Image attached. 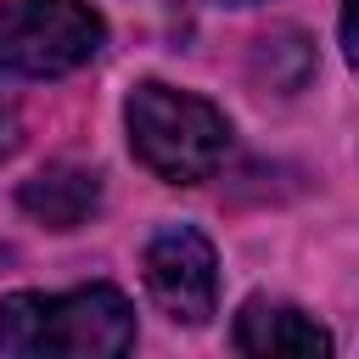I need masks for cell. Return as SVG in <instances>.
Masks as SVG:
<instances>
[{
	"mask_svg": "<svg viewBox=\"0 0 359 359\" xmlns=\"http://www.w3.org/2000/svg\"><path fill=\"white\" fill-rule=\"evenodd\" d=\"M107 22L84 0H0V67L22 79H62L84 67Z\"/></svg>",
	"mask_w": 359,
	"mask_h": 359,
	"instance_id": "3957f363",
	"label": "cell"
},
{
	"mask_svg": "<svg viewBox=\"0 0 359 359\" xmlns=\"http://www.w3.org/2000/svg\"><path fill=\"white\" fill-rule=\"evenodd\" d=\"M219 6H258V0H219Z\"/></svg>",
	"mask_w": 359,
	"mask_h": 359,
	"instance_id": "ba28073f",
	"label": "cell"
},
{
	"mask_svg": "<svg viewBox=\"0 0 359 359\" xmlns=\"http://www.w3.org/2000/svg\"><path fill=\"white\" fill-rule=\"evenodd\" d=\"M17 202L39 224H50V230H79L101 208V174L95 168H79V163H50L45 174H34L17 191Z\"/></svg>",
	"mask_w": 359,
	"mask_h": 359,
	"instance_id": "8992f818",
	"label": "cell"
},
{
	"mask_svg": "<svg viewBox=\"0 0 359 359\" xmlns=\"http://www.w3.org/2000/svg\"><path fill=\"white\" fill-rule=\"evenodd\" d=\"M230 342L241 353H258V359H269V353H297V359L331 353V331L314 314H303L297 303H280V297H247Z\"/></svg>",
	"mask_w": 359,
	"mask_h": 359,
	"instance_id": "5b68a950",
	"label": "cell"
},
{
	"mask_svg": "<svg viewBox=\"0 0 359 359\" xmlns=\"http://www.w3.org/2000/svg\"><path fill=\"white\" fill-rule=\"evenodd\" d=\"M146 292L174 325H202L219 309V252L191 224H163L146 241Z\"/></svg>",
	"mask_w": 359,
	"mask_h": 359,
	"instance_id": "277c9868",
	"label": "cell"
},
{
	"mask_svg": "<svg viewBox=\"0 0 359 359\" xmlns=\"http://www.w3.org/2000/svg\"><path fill=\"white\" fill-rule=\"evenodd\" d=\"M342 50L359 67V0H342Z\"/></svg>",
	"mask_w": 359,
	"mask_h": 359,
	"instance_id": "52a82bcc",
	"label": "cell"
},
{
	"mask_svg": "<svg viewBox=\"0 0 359 359\" xmlns=\"http://www.w3.org/2000/svg\"><path fill=\"white\" fill-rule=\"evenodd\" d=\"M123 123H129V151L146 174L168 180V185H202L224 168L230 157V118L191 90L174 84H135L123 101Z\"/></svg>",
	"mask_w": 359,
	"mask_h": 359,
	"instance_id": "7a4b0ae2",
	"label": "cell"
},
{
	"mask_svg": "<svg viewBox=\"0 0 359 359\" xmlns=\"http://www.w3.org/2000/svg\"><path fill=\"white\" fill-rule=\"evenodd\" d=\"M135 348V309L118 286L0 297V353L17 359H118Z\"/></svg>",
	"mask_w": 359,
	"mask_h": 359,
	"instance_id": "6da1fadb",
	"label": "cell"
}]
</instances>
